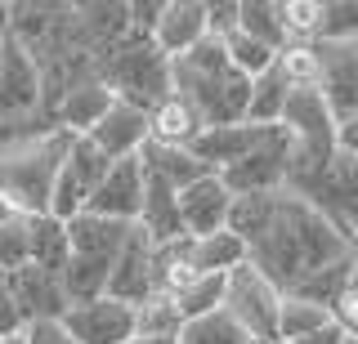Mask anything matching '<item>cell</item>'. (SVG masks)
<instances>
[{
	"instance_id": "obj_1",
	"label": "cell",
	"mask_w": 358,
	"mask_h": 344,
	"mask_svg": "<svg viewBox=\"0 0 358 344\" xmlns=\"http://www.w3.org/2000/svg\"><path fill=\"white\" fill-rule=\"evenodd\" d=\"M229 228L242 237L246 264L260 269L282 295H291L300 282L331 264L350 260L354 241L341 237L327 219L313 210L300 193L278 188V193H255V197H233Z\"/></svg>"
},
{
	"instance_id": "obj_2",
	"label": "cell",
	"mask_w": 358,
	"mask_h": 344,
	"mask_svg": "<svg viewBox=\"0 0 358 344\" xmlns=\"http://www.w3.org/2000/svg\"><path fill=\"white\" fill-rule=\"evenodd\" d=\"M171 90L184 94L201 112L206 126H238L246 117V98H251V81L229 63V54L215 36H206L188 54L171 59Z\"/></svg>"
},
{
	"instance_id": "obj_3",
	"label": "cell",
	"mask_w": 358,
	"mask_h": 344,
	"mask_svg": "<svg viewBox=\"0 0 358 344\" xmlns=\"http://www.w3.org/2000/svg\"><path fill=\"white\" fill-rule=\"evenodd\" d=\"M72 139L76 135H67V130H45V135L0 152V202L14 215H50V193Z\"/></svg>"
},
{
	"instance_id": "obj_4",
	"label": "cell",
	"mask_w": 358,
	"mask_h": 344,
	"mask_svg": "<svg viewBox=\"0 0 358 344\" xmlns=\"http://www.w3.org/2000/svg\"><path fill=\"white\" fill-rule=\"evenodd\" d=\"M94 72L121 103L143 107V112L171 94V59L148 36H134V31L94 54Z\"/></svg>"
},
{
	"instance_id": "obj_5",
	"label": "cell",
	"mask_w": 358,
	"mask_h": 344,
	"mask_svg": "<svg viewBox=\"0 0 358 344\" xmlns=\"http://www.w3.org/2000/svg\"><path fill=\"white\" fill-rule=\"evenodd\" d=\"M291 193H300L305 202L318 210L327 224L341 232V237H358V157L336 148V157L322 165L313 179H305L300 188H291Z\"/></svg>"
},
{
	"instance_id": "obj_6",
	"label": "cell",
	"mask_w": 358,
	"mask_h": 344,
	"mask_svg": "<svg viewBox=\"0 0 358 344\" xmlns=\"http://www.w3.org/2000/svg\"><path fill=\"white\" fill-rule=\"evenodd\" d=\"M278 308H282V291L260 269L238 264L224 277V313L251 340H278Z\"/></svg>"
},
{
	"instance_id": "obj_7",
	"label": "cell",
	"mask_w": 358,
	"mask_h": 344,
	"mask_svg": "<svg viewBox=\"0 0 358 344\" xmlns=\"http://www.w3.org/2000/svg\"><path fill=\"white\" fill-rule=\"evenodd\" d=\"M287 165H291V139L282 126H273V130H264V139L246 157H238L229 170H220V179L233 197L278 193V188H287Z\"/></svg>"
},
{
	"instance_id": "obj_8",
	"label": "cell",
	"mask_w": 358,
	"mask_h": 344,
	"mask_svg": "<svg viewBox=\"0 0 358 344\" xmlns=\"http://www.w3.org/2000/svg\"><path fill=\"white\" fill-rule=\"evenodd\" d=\"M108 170V157L94 148L90 139H72V148H67V157L59 165V179H54V193H50V215L54 219H76L81 210L90 206V193L99 188Z\"/></svg>"
},
{
	"instance_id": "obj_9",
	"label": "cell",
	"mask_w": 358,
	"mask_h": 344,
	"mask_svg": "<svg viewBox=\"0 0 358 344\" xmlns=\"http://www.w3.org/2000/svg\"><path fill=\"white\" fill-rule=\"evenodd\" d=\"M0 121H50L41 68L14 40H5V63H0Z\"/></svg>"
},
{
	"instance_id": "obj_10",
	"label": "cell",
	"mask_w": 358,
	"mask_h": 344,
	"mask_svg": "<svg viewBox=\"0 0 358 344\" xmlns=\"http://www.w3.org/2000/svg\"><path fill=\"white\" fill-rule=\"evenodd\" d=\"M139 206H143V157H121L108 161L103 179L90 193V215L117 219V224H139Z\"/></svg>"
},
{
	"instance_id": "obj_11",
	"label": "cell",
	"mask_w": 358,
	"mask_h": 344,
	"mask_svg": "<svg viewBox=\"0 0 358 344\" xmlns=\"http://www.w3.org/2000/svg\"><path fill=\"white\" fill-rule=\"evenodd\" d=\"M318 54V94L331 107L336 126L358 117V45L341 40V45H313Z\"/></svg>"
},
{
	"instance_id": "obj_12",
	"label": "cell",
	"mask_w": 358,
	"mask_h": 344,
	"mask_svg": "<svg viewBox=\"0 0 358 344\" xmlns=\"http://www.w3.org/2000/svg\"><path fill=\"white\" fill-rule=\"evenodd\" d=\"M63 327L81 344H130L134 340V308L112 295H99L90 304H67Z\"/></svg>"
},
{
	"instance_id": "obj_13",
	"label": "cell",
	"mask_w": 358,
	"mask_h": 344,
	"mask_svg": "<svg viewBox=\"0 0 358 344\" xmlns=\"http://www.w3.org/2000/svg\"><path fill=\"white\" fill-rule=\"evenodd\" d=\"M108 295L121 299V304L139 308L152 291V237L143 232L139 224L130 228L126 246L117 250V260H112V273H108Z\"/></svg>"
},
{
	"instance_id": "obj_14",
	"label": "cell",
	"mask_w": 358,
	"mask_h": 344,
	"mask_svg": "<svg viewBox=\"0 0 358 344\" xmlns=\"http://www.w3.org/2000/svg\"><path fill=\"white\" fill-rule=\"evenodd\" d=\"M229 210H233V193L224 188L220 174L179 188V224L184 237H210V232L229 228Z\"/></svg>"
},
{
	"instance_id": "obj_15",
	"label": "cell",
	"mask_w": 358,
	"mask_h": 344,
	"mask_svg": "<svg viewBox=\"0 0 358 344\" xmlns=\"http://www.w3.org/2000/svg\"><path fill=\"white\" fill-rule=\"evenodd\" d=\"M94 143L99 152H103L108 161H121V157H139L143 148H148V112L143 107H130V103H112L103 117H99V126L85 135Z\"/></svg>"
},
{
	"instance_id": "obj_16",
	"label": "cell",
	"mask_w": 358,
	"mask_h": 344,
	"mask_svg": "<svg viewBox=\"0 0 358 344\" xmlns=\"http://www.w3.org/2000/svg\"><path fill=\"white\" fill-rule=\"evenodd\" d=\"M112 103H117V94H112L108 85L99 81V72H90V76H81L76 85H67V90L59 94V103H54L50 117H54V126H59V130H67V135H76V139H85Z\"/></svg>"
},
{
	"instance_id": "obj_17",
	"label": "cell",
	"mask_w": 358,
	"mask_h": 344,
	"mask_svg": "<svg viewBox=\"0 0 358 344\" xmlns=\"http://www.w3.org/2000/svg\"><path fill=\"white\" fill-rule=\"evenodd\" d=\"M201 40H206V0H166L152 27V45L166 59H179Z\"/></svg>"
},
{
	"instance_id": "obj_18",
	"label": "cell",
	"mask_w": 358,
	"mask_h": 344,
	"mask_svg": "<svg viewBox=\"0 0 358 344\" xmlns=\"http://www.w3.org/2000/svg\"><path fill=\"white\" fill-rule=\"evenodd\" d=\"M9 291H14L18 308L27 322H45V317H63L67 313V295H63V282L59 273L50 269H36V264H22L18 273L5 277Z\"/></svg>"
},
{
	"instance_id": "obj_19",
	"label": "cell",
	"mask_w": 358,
	"mask_h": 344,
	"mask_svg": "<svg viewBox=\"0 0 358 344\" xmlns=\"http://www.w3.org/2000/svg\"><path fill=\"white\" fill-rule=\"evenodd\" d=\"M201 130H206L201 112L175 90L157 107H148V143H157V148H193Z\"/></svg>"
},
{
	"instance_id": "obj_20",
	"label": "cell",
	"mask_w": 358,
	"mask_h": 344,
	"mask_svg": "<svg viewBox=\"0 0 358 344\" xmlns=\"http://www.w3.org/2000/svg\"><path fill=\"white\" fill-rule=\"evenodd\" d=\"M130 228L134 224H117V219H103V215L81 210L76 219H67V246H72V255H81V260L112 264V260H117V250L126 246Z\"/></svg>"
},
{
	"instance_id": "obj_21",
	"label": "cell",
	"mask_w": 358,
	"mask_h": 344,
	"mask_svg": "<svg viewBox=\"0 0 358 344\" xmlns=\"http://www.w3.org/2000/svg\"><path fill=\"white\" fill-rule=\"evenodd\" d=\"M260 139H264V126H246V121H238V126H206L197 135V143H193V157L206 165V170L220 174V170H229L238 157H246Z\"/></svg>"
},
{
	"instance_id": "obj_22",
	"label": "cell",
	"mask_w": 358,
	"mask_h": 344,
	"mask_svg": "<svg viewBox=\"0 0 358 344\" xmlns=\"http://www.w3.org/2000/svg\"><path fill=\"white\" fill-rule=\"evenodd\" d=\"M139 228L148 232L152 241H175L184 237V224H179V193L162 174H152L143 165V206H139Z\"/></svg>"
},
{
	"instance_id": "obj_23",
	"label": "cell",
	"mask_w": 358,
	"mask_h": 344,
	"mask_svg": "<svg viewBox=\"0 0 358 344\" xmlns=\"http://www.w3.org/2000/svg\"><path fill=\"white\" fill-rule=\"evenodd\" d=\"M197 255L193 237H175V241H152V291L157 295H175L188 282H197Z\"/></svg>"
},
{
	"instance_id": "obj_24",
	"label": "cell",
	"mask_w": 358,
	"mask_h": 344,
	"mask_svg": "<svg viewBox=\"0 0 358 344\" xmlns=\"http://www.w3.org/2000/svg\"><path fill=\"white\" fill-rule=\"evenodd\" d=\"M238 31L255 36L273 54H282L291 45L287 27H282V5H278V0H238Z\"/></svg>"
},
{
	"instance_id": "obj_25",
	"label": "cell",
	"mask_w": 358,
	"mask_h": 344,
	"mask_svg": "<svg viewBox=\"0 0 358 344\" xmlns=\"http://www.w3.org/2000/svg\"><path fill=\"white\" fill-rule=\"evenodd\" d=\"M139 157H143V165H148L152 174H162L175 193L188 188V184H197V179H206V174H215V170H206V165L193 157V148H157V143H148Z\"/></svg>"
},
{
	"instance_id": "obj_26",
	"label": "cell",
	"mask_w": 358,
	"mask_h": 344,
	"mask_svg": "<svg viewBox=\"0 0 358 344\" xmlns=\"http://www.w3.org/2000/svg\"><path fill=\"white\" fill-rule=\"evenodd\" d=\"M287 98H291V85L278 76V68H268L264 76H255L251 81V98H246V126H278L282 121V107H287Z\"/></svg>"
},
{
	"instance_id": "obj_27",
	"label": "cell",
	"mask_w": 358,
	"mask_h": 344,
	"mask_svg": "<svg viewBox=\"0 0 358 344\" xmlns=\"http://www.w3.org/2000/svg\"><path fill=\"white\" fill-rule=\"evenodd\" d=\"M27 228H31V264L50 269V273H63L67 255H72V246H67V224L54 215H31Z\"/></svg>"
},
{
	"instance_id": "obj_28",
	"label": "cell",
	"mask_w": 358,
	"mask_h": 344,
	"mask_svg": "<svg viewBox=\"0 0 358 344\" xmlns=\"http://www.w3.org/2000/svg\"><path fill=\"white\" fill-rule=\"evenodd\" d=\"M193 255H197V269L215 277H229L238 264H246V246L233 228H220L210 237H193Z\"/></svg>"
},
{
	"instance_id": "obj_29",
	"label": "cell",
	"mask_w": 358,
	"mask_h": 344,
	"mask_svg": "<svg viewBox=\"0 0 358 344\" xmlns=\"http://www.w3.org/2000/svg\"><path fill=\"white\" fill-rule=\"evenodd\" d=\"M327 327H336L331 308L309 304V299H300V295H282V308H278V340H300V336H313V331H327Z\"/></svg>"
},
{
	"instance_id": "obj_30",
	"label": "cell",
	"mask_w": 358,
	"mask_h": 344,
	"mask_svg": "<svg viewBox=\"0 0 358 344\" xmlns=\"http://www.w3.org/2000/svg\"><path fill=\"white\" fill-rule=\"evenodd\" d=\"M179 344H251V336H246L224 308H215V313H206V317L184 322V327H179Z\"/></svg>"
},
{
	"instance_id": "obj_31",
	"label": "cell",
	"mask_w": 358,
	"mask_h": 344,
	"mask_svg": "<svg viewBox=\"0 0 358 344\" xmlns=\"http://www.w3.org/2000/svg\"><path fill=\"white\" fill-rule=\"evenodd\" d=\"M171 304L179 308V317H184V322L215 313V308H224V277L201 273L197 282H188L184 291H175V295H171Z\"/></svg>"
},
{
	"instance_id": "obj_32",
	"label": "cell",
	"mask_w": 358,
	"mask_h": 344,
	"mask_svg": "<svg viewBox=\"0 0 358 344\" xmlns=\"http://www.w3.org/2000/svg\"><path fill=\"white\" fill-rule=\"evenodd\" d=\"M179 308L171 304V295H148L134 308V336H162V340H179Z\"/></svg>"
},
{
	"instance_id": "obj_33",
	"label": "cell",
	"mask_w": 358,
	"mask_h": 344,
	"mask_svg": "<svg viewBox=\"0 0 358 344\" xmlns=\"http://www.w3.org/2000/svg\"><path fill=\"white\" fill-rule=\"evenodd\" d=\"M22 264H31V228H27V215H5V219H0V277L18 273Z\"/></svg>"
},
{
	"instance_id": "obj_34",
	"label": "cell",
	"mask_w": 358,
	"mask_h": 344,
	"mask_svg": "<svg viewBox=\"0 0 358 344\" xmlns=\"http://www.w3.org/2000/svg\"><path fill=\"white\" fill-rule=\"evenodd\" d=\"M220 45H224V54H229V63H233V68H238V72L246 76V81L264 76L268 68H273V59H278L273 50H268V45H260L255 36H246V31H233V36H224Z\"/></svg>"
},
{
	"instance_id": "obj_35",
	"label": "cell",
	"mask_w": 358,
	"mask_h": 344,
	"mask_svg": "<svg viewBox=\"0 0 358 344\" xmlns=\"http://www.w3.org/2000/svg\"><path fill=\"white\" fill-rule=\"evenodd\" d=\"M354 36H358V0H322L313 45H341V40H354Z\"/></svg>"
},
{
	"instance_id": "obj_36",
	"label": "cell",
	"mask_w": 358,
	"mask_h": 344,
	"mask_svg": "<svg viewBox=\"0 0 358 344\" xmlns=\"http://www.w3.org/2000/svg\"><path fill=\"white\" fill-rule=\"evenodd\" d=\"M350 269H354V255H350V260H341V264H331V269H322V273H313L309 282H300L291 295L309 299V304L331 308V304H336V295H341V291H345V282H350Z\"/></svg>"
},
{
	"instance_id": "obj_37",
	"label": "cell",
	"mask_w": 358,
	"mask_h": 344,
	"mask_svg": "<svg viewBox=\"0 0 358 344\" xmlns=\"http://www.w3.org/2000/svg\"><path fill=\"white\" fill-rule=\"evenodd\" d=\"M282 5V27L291 45H313L318 40V14L322 0H278Z\"/></svg>"
},
{
	"instance_id": "obj_38",
	"label": "cell",
	"mask_w": 358,
	"mask_h": 344,
	"mask_svg": "<svg viewBox=\"0 0 358 344\" xmlns=\"http://www.w3.org/2000/svg\"><path fill=\"white\" fill-rule=\"evenodd\" d=\"M331 322L341 327L345 340H358V255H354L350 282H345V291L336 295V304H331Z\"/></svg>"
},
{
	"instance_id": "obj_39",
	"label": "cell",
	"mask_w": 358,
	"mask_h": 344,
	"mask_svg": "<svg viewBox=\"0 0 358 344\" xmlns=\"http://www.w3.org/2000/svg\"><path fill=\"white\" fill-rule=\"evenodd\" d=\"M22 331H27V317H22L14 291H9V282L0 277V340H18Z\"/></svg>"
},
{
	"instance_id": "obj_40",
	"label": "cell",
	"mask_w": 358,
	"mask_h": 344,
	"mask_svg": "<svg viewBox=\"0 0 358 344\" xmlns=\"http://www.w3.org/2000/svg\"><path fill=\"white\" fill-rule=\"evenodd\" d=\"M22 344H81V340L63 327V317H45V322H27Z\"/></svg>"
},
{
	"instance_id": "obj_41",
	"label": "cell",
	"mask_w": 358,
	"mask_h": 344,
	"mask_svg": "<svg viewBox=\"0 0 358 344\" xmlns=\"http://www.w3.org/2000/svg\"><path fill=\"white\" fill-rule=\"evenodd\" d=\"M162 5L166 0H130V31L134 36L152 40V27H157V18H162Z\"/></svg>"
},
{
	"instance_id": "obj_42",
	"label": "cell",
	"mask_w": 358,
	"mask_h": 344,
	"mask_svg": "<svg viewBox=\"0 0 358 344\" xmlns=\"http://www.w3.org/2000/svg\"><path fill=\"white\" fill-rule=\"evenodd\" d=\"M336 148L350 152V157H358V117H350V121L336 126Z\"/></svg>"
},
{
	"instance_id": "obj_43",
	"label": "cell",
	"mask_w": 358,
	"mask_h": 344,
	"mask_svg": "<svg viewBox=\"0 0 358 344\" xmlns=\"http://www.w3.org/2000/svg\"><path fill=\"white\" fill-rule=\"evenodd\" d=\"M278 344H345L341 327H327V331H313V336H300V340H278Z\"/></svg>"
},
{
	"instance_id": "obj_44",
	"label": "cell",
	"mask_w": 358,
	"mask_h": 344,
	"mask_svg": "<svg viewBox=\"0 0 358 344\" xmlns=\"http://www.w3.org/2000/svg\"><path fill=\"white\" fill-rule=\"evenodd\" d=\"M130 344H179V340H162V336H134Z\"/></svg>"
},
{
	"instance_id": "obj_45",
	"label": "cell",
	"mask_w": 358,
	"mask_h": 344,
	"mask_svg": "<svg viewBox=\"0 0 358 344\" xmlns=\"http://www.w3.org/2000/svg\"><path fill=\"white\" fill-rule=\"evenodd\" d=\"M5 215H14V210H9V206H5V202H0V219H5Z\"/></svg>"
},
{
	"instance_id": "obj_46",
	"label": "cell",
	"mask_w": 358,
	"mask_h": 344,
	"mask_svg": "<svg viewBox=\"0 0 358 344\" xmlns=\"http://www.w3.org/2000/svg\"><path fill=\"white\" fill-rule=\"evenodd\" d=\"M251 344H278V340H251Z\"/></svg>"
},
{
	"instance_id": "obj_47",
	"label": "cell",
	"mask_w": 358,
	"mask_h": 344,
	"mask_svg": "<svg viewBox=\"0 0 358 344\" xmlns=\"http://www.w3.org/2000/svg\"><path fill=\"white\" fill-rule=\"evenodd\" d=\"M0 344H22V336H18V340H0Z\"/></svg>"
},
{
	"instance_id": "obj_48",
	"label": "cell",
	"mask_w": 358,
	"mask_h": 344,
	"mask_svg": "<svg viewBox=\"0 0 358 344\" xmlns=\"http://www.w3.org/2000/svg\"><path fill=\"white\" fill-rule=\"evenodd\" d=\"M0 63H5V40H0Z\"/></svg>"
},
{
	"instance_id": "obj_49",
	"label": "cell",
	"mask_w": 358,
	"mask_h": 344,
	"mask_svg": "<svg viewBox=\"0 0 358 344\" xmlns=\"http://www.w3.org/2000/svg\"><path fill=\"white\" fill-rule=\"evenodd\" d=\"M354 255H358V237H354Z\"/></svg>"
},
{
	"instance_id": "obj_50",
	"label": "cell",
	"mask_w": 358,
	"mask_h": 344,
	"mask_svg": "<svg viewBox=\"0 0 358 344\" xmlns=\"http://www.w3.org/2000/svg\"><path fill=\"white\" fill-rule=\"evenodd\" d=\"M345 344H358V340H345Z\"/></svg>"
},
{
	"instance_id": "obj_51",
	"label": "cell",
	"mask_w": 358,
	"mask_h": 344,
	"mask_svg": "<svg viewBox=\"0 0 358 344\" xmlns=\"http://www.w3.org/2000/svg\"><path fill=\"white\" fill-rule=\"evenodd\" d=\"M354 45H358V36H354Z\"/></svg>"
}]
</instances>
